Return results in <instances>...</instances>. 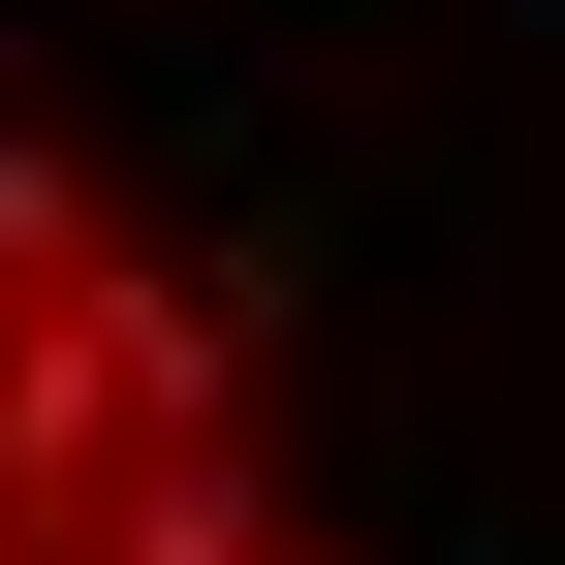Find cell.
I'll return each instance as SVG.
<instances>
[{
	"instance_id": "6da1fadb",
	"label": "cell",
	"mask_w": 565,
	"mask_h": 565,
	"mask_svg": "<svg viewBox=\"0 0 565 565\" xmlns=\"http://www.w3.org/2000/svg\"><path fill=\"white\" fill-rule=\"evenodd\" d=\"M0 565H377L282 345L0 95Z\"/></svg>"
}]
</instances>
